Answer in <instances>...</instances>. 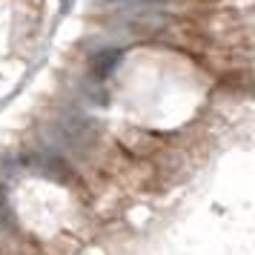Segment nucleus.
<instances>
[{
    "label": "nucleus",
    "mask_w": 255,
    "mask_h": 255,
    "mask_svg": "<svg viewBox=\"0 0 255 255\" xmlns=\"http://www.w3.org/2000/svg\"><path fill=\"white\" fill-rule=\"evenodd\" d=\"M118 63H121V52H118V49H104V52H98V55H95V60H92L95 72H98L101 78H104V75H109Z\"/></svg>",
    "instance_id": "f257e3e1"
},
{
    "label": "nucleus",
    "mask_w": 255,
    "mask_h": 255,
    "mask_svg": "<svg viewBox=\"0 0 255 255\" xmlns=\"http://www.w3.org/2000/svg\"><path fill=\"white\" fill-rule=\"evenodd\" d=\"M69 3L72 0H63V12H69Z\"/></svg>",
    "instance_id": "f03ea898"
}]
</instances>
